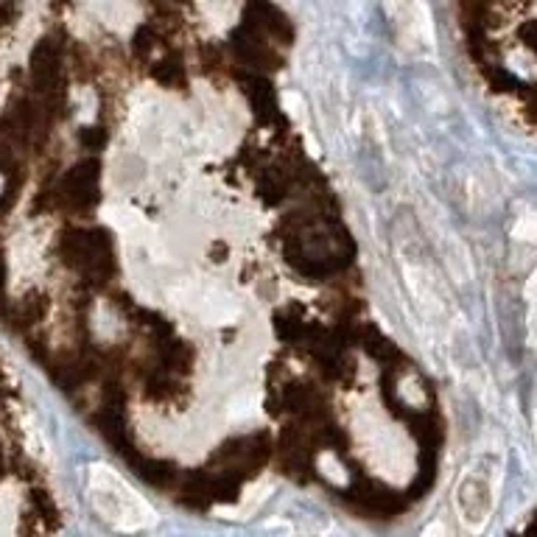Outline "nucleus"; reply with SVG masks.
I'll return each mask as SVG.
<instances>
[{
	"mask_svg": "<svg viewBox=\"0 0 537 537\" xmlns=\"http://www.w3.org/2000/svg\"><path fill=\"white\" fill-rule=\"evenodd\" d=\"M459 507H462V518L468 521L470 526H482L484 518H487V493L476 487L473 479L462 484V490H459Z\"/></svg>",
	"mask_w": 537,
	"mask_h": 537,
	"instance_id": "obj_1",
	"label": "nucleus"
},
{
	"mask_svg": "<svg viewBox=\"0 0 537 537\" xmlns=\"http://www.w3.org/2000/svg\"><path fill=\"white\" fill-rule=\"evenodd\" d=\"M529 297H532V336H535L537 342V275L529 283Z\"/></svg>",
	"mask_w": 537,
	"mask_h": 537,
	"instance_id": "obj_2",
	"label": "nucleus"
}]
</instances>
